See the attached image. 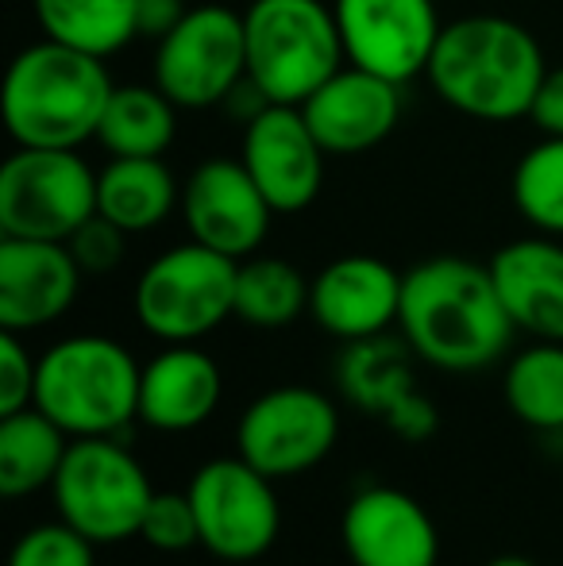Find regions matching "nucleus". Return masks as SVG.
Here are the masks:
<instances>
[{
  "mask_svg": "<svg viewBox=\"0 0 563 566\" xmlns=\"http://www.w3.org/2000/svg\"><path fill=\"white\" fill-rule=\"evenodd\" d=\"M398 328L417 358L448 374L494 366L518 332L490 266L459 254H436L406 270Z\"/></svg>",
  "mask_w": 563,
  "mask_h": 566,
  "instance_id": "obj_1",
  "label": "nucleus"
},
{
  "mask_svg": "<svg viewBox=\"0 0 563 566\" xmlns=\"http://www.w3.org/2000/svg\"><path fill=\"white\" fill-rule=\"evenodd\" d=\"M549 62L525 23L510 15H463L444 23L425 77L459 116L510 124L533 113Z\"/></svg>",
  "mask_w": 563,
  "mask_h": 566,
  "instance_id": "obj_2",
  "label": "nucleus"
},
{
  "mask_svg": "<svg viewBox=\"0 0 563 566\" xmlns=\"http://www.w3.org/2000/svg\"><path fill=\"white\" fill-rule=\"evenodd\" d=\"M113 90L105 59L39 39L8 62L0 116L15 147L82 150L97 139Z\"/></svg>",
  "mask_w": 563,
  "mask_h": 566,
  "instance_id": "obj_3",
  "label": "nucleus"
},
{
  "mask_svg": "<svg viewBox=\"0 0 563 566\" xmlns=\"http://www.w3.org/2000/svg\"><path fill=\"white\" fill-rule=\"evenodd\" d=\"M139 374L124 343L108 336H66L39 355L35 409L70 440L121 436L139 420Z\"/></svg>",
  "mask_w": 563,
  "mask_h": 566,
  "instance_id": "obj_4",
  "label": "nucleus"
},
{
  "mask_svg": "<svg viewBox=\"0 0 563 566\" xmlns=\"http://www.w3.org/2000/svg\"><path fill=\"white\" fill-rule=\"evenodd\" d=\"M243 31L248 82L271 105L301 108L347 62L336 12L324 0H251Z\"/></svg>",
  "mask_w": 563,
  "mask_h": 566,
  "instance_id": "obj_5",
  "label": "nucleus"
},
{
  "mask_svg": "<svg viewBox=\"0 0 563 566\" xmlns=\"http://www.w3.org/2000/svg\"><path fill=\"white\" fill-rule=\"evenodd\" d=\"M236 274L240 262L197 239L155 254L132 293L139 328L163 343L205 339L236 316Z\"/></svg>",
  "mask_w": 563,
  "mask_h": 566,
  "instance_id": "obj_6",
  "label": "nucleus"
},
{
  "mask_svg": "<svg viewBox=\"0 0 563 566\" xmlns=\"http://www.w3.org/2000/svg\"><path fill=\"white\" fill-rule=\"evenodd\" d=\"M51 493L62 521L74 524L93 544L139 536L143 513L155 497L147 470L116 436L70 440Z\"/></svg>",
  "mask_w": 563,
  "mask_h": 566,
  "instance_id": "obj_7",
  "label": "nucleus"
},
{
  "mask_svg": "<svg viewBox=\"0 0 563 566\" xmlns=\"http://www.w3.org/2000/svg\"><path fill=\"white\" fill-rule=\"evenodd\" d=\"M97 217V174L77 150L15 147L0 166V231L66 243Z\"/></svg>",
  "mask_w": 563,
  "mask_h": 566,
  "instance_id": "obj_8",
  "label": "nucleus"
},
{
  "mask_svg": "<svg viewBox=\"0 0 563 566\" xmlns=\"http://www.w3.org/2000/svg\"><path fill=\"white\" fill-rule=\"evenodd\" d=\"M248 77L243 12L225 4H197L186 20L155 43V85L186 113L228 105Z\"/></svg>",
  "mask_w": 563,
  "mask_h": 566,
  "instance_id": "obj_9",
  "label": "nucleus"
},
{
  "mask_svg": "<svg viewBox=\"0 0 563 566\" xmlns=\"http://www.w3.org/2000/svg\"><path fill=\"white\" fill-rule=\"evenodd\" d=\"M189 505L197 513L201 547L225 563H256L282 532V501L274 478L248 459H212L189 478Z\"/></svg>",
  "mask_w": 563,
  "mask_h": 566,
  "instance_id": "obj_10",
  "label": "nucleus"
},
{
  "mask_svg": "<svg viewBox=\"0 0 563 566\" xmlns=\"http://www.w3.org/2000/svg\"><path fill=\"white\" fill-rule=\"evenodd\" d=\"M340 440L332 397L309 386H279L243 409L236 424V454L267 478H293L321 467Z\"/></svg>",
  "mask_w": 563,
  "mask_h": 566,
  "instance_id": "obj_11",
  "label": "nucleus"
},
{
  "mask_svg": "<svg viewBox=\"0 0 563 566\" xmlns=\"http://www.w3.org/2000/svg\"><path fill=\"white\" fill-rule=\"evenodd\" d=\"M344 59L406 85L432 62L444 23L436 0H332Z\"/></svg>",
  "mask_w": 563,
  "mask_h": 566,
  "instance_id": "obj_12",
  "label": "nucleus"
},
{
  "mask_svg": "<svg viewBox=\"0 0 563 566\" xmlns=\"http://www.w3.org/2000/svg\"><path fill=\"white\" fill-rule=\"evenodd\" d=\"M181 217H186L189 239L243 262L263 247L279 212L271 209L240 158H209L186 178Z\"/></svg>",
  "mask_w": 563,
  "mask_h": 566,
  "instance_id": "obj_13",
  "label": "nucleus"
},
{
  "mask_svg": "<svg viewBox=\"0 0 563 566\" xmlns=\"http://www.w3.org/2000/svg\"><path fill=\"white\" fill-rule=\"evenodd\" d=\"M324 158L329 150L321 147L298 105H267L243 124L240 163L279 217H293L321 197Z\"/></svg>",
  "mask_w": 563,
  "mask_h": 566,
  "instance_id": "obj_14",
  "label": "nucleus"
},
{
  "mask_svg": "<svg viewBox=\"0 0 563 566\" xmlns=\"http://www.w3.org/2000/svg\"><path fill=\"white\" fill-rule=\"evenodd\" d=\"M340 539L352 566H436L440 532L417 497L394 485H363L344 509Z\"/></svg>",
  "mask_w": 563,
  "mask_h": 566,
  "instance_id": "obj_15",
  "label": "nucleus"
},
{
  "mask_svg": "<svg viewBox=\"0 0 563 566\" xmlns=\"http://www.w3.org/2000/svg\"><path fill=\"white\" fill-rule=\"evenodd\" d=\"M409 343L402 347L390 336H371L344 343L336 363V381L352 405L378 412L402 440H428L436 432V405L417 389L409 370Z\"/></svg>",
  "mask_w": 563,
  "mask_h": 566,
  "instance_id": "obj_16",
  "label": "nucleus"
},
{
  "mask_svg": "<svg viewBox=\"0 0 563 566\" xmlns=\"http://www.w3.org/2000/svg\"><path fill=\"white\" fill-rule=\"evenodd\" d=\"M82 266L66 243L0 239V328L35 332L62 321L82 290Z\"/></svg>",
  "mask_w": 563,
  "mask_h": 566,
  "instance_id": "obj_17",
  "label": "nucleus"
},
{
  "mask_svg": "<svg viewBox=\"0 0 563 566\" xmlns=\"http://www.w3.org/2000/svg\"><path fill=\"white\" fill-rule=\"evenodd\" d=\"M402 277L390 262L375 254L332 259L309 290L313 321L340 343L386 336L402 313Z\"/></svg>",
  "mask_w": 563,
  "mask_h": 566,
  "instance_id": "obj_18",
  "label": "nucleus"
},
{
  "mask_svg": "<svg viewBox=\"0 0 563 566\" xmlns=\"http://www.w3.org/2000/svg\"><path fill=\"white\" fill-rule=\"evenodd\" d=\"M301 113L329 155H363L390 139L398 127L402 85L344 62L301 105Z\"/></svg>",
  "mask_w": 563,
  "mask_h": 566,
  "instance_id": "obj_19",
  "label": "nucleus"
},
{
  "mask_svg": "<svg viewBox=\"0 0 563 566\" xmlns=\"http://www.w3.org/2000/svg\"><path fill=\"white\" fill-rule=\"evenodd\" d=\"M513 328L533 339L563 343V243L556 235H525L487 262Z\"/></svg>",
  "mask_w": 563,
  "mask_h": 566,
  "instance_id": "obj_20",
  "label": "nucleus"
},
{
  "mask_svg": "<svg viewBox=\"0 0 563 566\" xmlns=\"http://www.w3.org/2000/svg\"><path fill=\"white\" fill-rule=\"evenodd\" d=\"M225 374L194 343H166L139 374V420L155 432H194L217 412Z\"/></svg>",
  "mask_w": 563,
  "mask_h": 566,
  "instance_id": "obj_21",
  "label": "nucleus"
},
{
  "mask_svg": "<svg viewBox=\"0 0 563 566\" xmlns=\"http://www.w3.org/2000/svg\"><path fill=\"white\" fill-rule=\"evenodd\" d=\"M181 205V189L163 158H113L97 170V212L128 235L158 228Z\"/></svg>",
  "mask_w": 563,
  "mask_h": 566,
  "instance_id": "obj_22",
  "label": "nucleus"
},
{
  "mask_svg": "<svg viewBox=\"0 0 563 566\" xmlns=\"http://www.w3.org/2000/svg\"><path fill=\"white\" fill-rule=\"evenodd\" d=\"M66 451L70 436L35 405L0 417V493L31 497L39 490H51Z\"/></svg>",
  "mask_w": 563,
  "mask_h": 566,
  "instance_id": "obj_23",
  "label": "nucleus"
},
{
  "mask_svg": "<svg viewBox=\"0 0 563 566\" xmlns=\"http://www.w3.org/2000/svg\"><path fill=\"white\" fill-rule=\"evenodd\" d=\"M43 39L93 59H113L139 39L136 0H31Z\"/></svg>",
  "mask_w": 563,
  "mask_h": 566,
  "instance_id": "obj_24",
  "label": "nucleus"
},
{
  "mask_svg": "<svg viewBox=\"0 0 563 566\" xmlns=\"http://www.w3.org/2000/svg\"><path fill=\"white\" fill-rule=\"evenodd\" d=\"M178 132V105L158 85H116L97 143L113 158H163Z\"/></svg>",
  "mask_w": 563,
  "mask_h": 566,
  "instance_id": "obj_25",
  "label": "nucleus"
},
{
  "mask_svg": "<svg viewBox=\"0 0 563 566\" xmlns=\"http://www.w3.org/2000/svg\"><path fill=\"white\" fill-rule=\"evenodd\" d=\"M502 394L510 412L536 432H563V343L536 339L505 366Z\"/></svg>",
  "mask_w": 563,
  "mask_h": 566,
  "instance_id": "obj_26",
  "label": "nucleus"
},
{
  "mask_svg": "<svg viewBox=\"0 0 563 566\" xmlns=\"http://www.w3.org/2000/svg\"><path fill=\"white\" fill-rule=\"evenodd\" d=\"M309 290L313 282L293 262L251 254L236 274V316L251 328H285L309 308Z\"/></svg>",
  "mask_w": 563,
  "mask_h": 566,
  "instance_id": "obj_27",
  "label": "nucleus"
},
{
  "mask_svg": "<svg viewBox=\"0 0 563 566\" xmlns=\"http://www.w3.org/2000/svg\"><path fill=\"white\" fill-rule=\"evenodd\" d=\"M513 209L544 235H563V135H544L521 155L510 178Z\"/></svg>",
  "mask_w": 563,
  "mask_h": 566,
  "instance_id": "obj_28",
  "label": "nucleus"
},
{
  "mask_svg": "<svg viewBox=\"0 0 563 566\" xmlns=\"http://www.w3.org/2000/svg\"><path fill=\"white\" fill-rule=\"evenodd\" d=\"M93 547L97 544L90 536H82L74 524L59 516L54 524H39V528L23 532L8 555V566H97Z\"/></svg>",
  "mask_w": 563,
  "mask_h": 566,
  "instance_id": "obj_29",
  "label": "nucleus"
},
{
  "mask_svg": "<svg viewBox=\"0 0 563 566\" xmlns=\"http://www.w3.org/2000/svg\"><path fill=\"white\" fill-rule=\"evenodd\" d=\"M139 539L166 555L201 547V532H197V513L189 505V493H155L147 513H143Z\"/></svg>",
  "mask_w": 563,
  "mask_h": 566,
  "instance_id": "obj_30",
  "label": "nucleus"
},
{
  "mask_svg": "<svg viewBox=\"0 0 563 566\" xmlns=\"http://www.w3.org/2000/svg\"><path fill=\"white\" fill-rule=\"evenodd\" d=\"M66 247L74 251L82 274L101 277V274H113V270L124 262V251H128V231L116 228L113 220H105L97 212V217H90L82 228L74 231V235L66 239Z\"/></svg>",
  "mask_w": 563,
  "mask_h": 566,
  "instance_id": "obj_31",
  "label": "nucleus"
},
{
  "mask_svg": "<svg viewBox=\"0 0 563 566\" xmlns=\"http://www.w3.org/2000/svg\"><path fill=\"white\" fill-rule=\"evenodd\" d=\"M35 370L39 358H31L20 332H0V417L35 405Z\"/></svg>",
  "mask_w": 563,
  "mask_h": 566,
  "instance_id": "obj_32",
  "label": "nucleus"
},
{
  "mask_svg": "<svg viewBox=\"0 0 563 566\" xmlns=\"http://www.w3.org/2000/svg\"><path fill=\"white\" fill-rule=\"evenodd\" d=\"M186 0H136V28L139 39H166L181 20H186Z\"/></svg>",
  "mask_w": 563,
  "mask_h": 566,
  "instance_id": "obj_33",
  "label": "nucleus"
},
{
  "mask_svg": "<svg viewBox=\"0 0 563 566\" xmlns=\"http://www.w3.org/2000/svg\"><path fill=\"white\" fill-rule=\"evenodd\" d=\"M544 135H563V66H552L536 90L533 113H529Z\"/></svg>",
  "mask_w": 563,
  "mask_h": 566,
  "instance_id": "obj_34",
  "label": "nucleus"
},
{
  "mask_svg": "<svg viewBox=\"0 0 563 566\" xmlns=\"http://www.w3.org/2000/svg\"><path fill=\"white\" fill-rule=\"evenodd\" d=\"M487 566H536V563H529L525 555H498V559H490Z\"/></svg>",
  "mask_w": 563,
  "mask_h": 566,
  "instance_id": "obj_35",
  "label": "nucleus"
}]
</instances>
